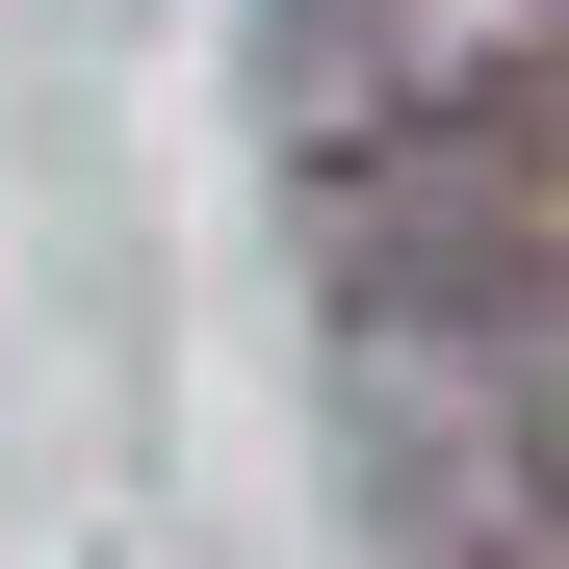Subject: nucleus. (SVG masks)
I'll list each match as a JSON object with an SVG mask.
<instances>
[{"instance_id": "obj_2", "label": "nucleus", "mask_w": 569, "mask_h": 569, "mask_svg": "<svg viewBox=\"0 0 569 569\" xmlns=\"http://www.w3.org/2000/svg\"><path fill=\"white\" fill-rule=\"evenodd\" d=\"M284 104H311V156H492L543 104V0H311Z\"/></svg>"}, {"instance_id": "obj_1", "label": "nucleus", "mask_w": 569, "mask_h": 569, "mask_svg": "<svg viewBox=\"0 0 569 569\" xmlns=\"http://www.w3.org/2000/svg\"><path fill=\"white\" fill-rule=\"evenodd\" d=\"M362 415L492 543H569V259L543 233H362Z\"/></svg>"}]
</instances>
